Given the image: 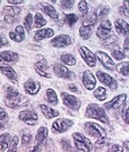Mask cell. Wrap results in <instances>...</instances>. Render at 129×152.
<instances>
[{
  "label": "cell",
  "instance_id": "cell-2",
  "mask_svg": "<svg viewBox=\"0 0 129 152\" xmlns=\"http://www.w3.org/2000/svg\"><path fill=\"white\" fill-rule=\"evenodd\" d=\"M26 97L22 96L19 93L17 89H15L12 87H7L6 90V96H5V105L12 109H17L20 106H24L27 105Z\"/></svg>",
  "mask_w": 129,
  "mask_h": 152
},
{
  "label": "cell",
  "instance_id": "cell-24",
  "mask_svg": "<svg viewBox=\"0 0 129 152\" xmlns=\"http://www.w3.org/2000/svg\"><path fill=\"white\" fill-rule=\"evenodd\" d=\"M93 27H94V26H93V25L83 21L82 26L79 28L80 37L84 40L89 39L92 36V34H93Z\"/></svg>",
  "mask_w": 129,
  "mask_h": 152
},
{
  "label": "cell",
  "instance_id": "cell-51",
  "mask_svg": "<svg viewBox=\"0 0 129 152\" xmlns=\"http://www.w3.org/2000/svg\"><path fill=\"white\" fill-rule=\"evenodd\" d=\"M69 89H70L71 92H74V93H77V92H78V88H77L76 85H74L73 83L69 85Z\"/></svg>",
  "mask_w": 129,
  "mask_h": 152
},
{
  "label": "cell",
  "instance_id": "cell-16",
  "mask_svg": "<svg viewBox=\"0 0 129 152\" xmlns=\"http://www.w3.org/2000/svg\"><path fill=\"white\" fill-rule=\"evenodd\" d=\"M34 68L35 69V71L40 76H42V77H45V78H47V79H49V78L52 77L51 74L48 71L49 67H48L47 62V61L44 58H42L39 61L34 63Z\"/></svg>",
  "mask_w": 129,
  "mask_h": 152
},
{
  "label": "cell",
  "instance_id": "cell-23",
  "mask_svg": "<svg viewBox=\"0 0 129 152\" xmlns=\"http://www.w3.org/2000/svg\"><path fill=\"white\" fill-rule=\"evenodd\" d=\"M0 71L3 75L7 77L8 80L15 84L17 83V74L11 66H0Z\"/></svg>",
  "mask_w": 129,
  "mask_h": 152
},
{
  "label": "cell",
  "instance_id": "cell-29",
  "mask_svg": "<svg viewBox=\"0 0 129 152\" xmlns=\"http://www.w3.org/2000/svg\"><path fill=\"white\" fill-rule=\"evenodd\" d=\"M12 136L9 133H3L0 135V150L2 151H4L6 149H7L10 145L12 142Z\"/></svg>",
  "mask_w": 129,
  "mask_h": 152
},
{
  "label": "cell",
  "instance_id": "cell-35",
  "mask_svg": "<svg viewBox=\"0 0 129 152\" xmlns=\"http://www.w3.org/2000/svg\"><path fill=\"white\" fill-rule=\"evenodd\" d=\"M79 20V17L77 16L76 14L74 13H70L67 14L65 16L64 18V21L69 26H73L75 25L77 21Z\"/></svg>",
  "mask_w": 129,
  "mask_h": 152
},
{
  "label": "cell",
  "instance_id": "cell-21",
  "mask_svg": "<svg viewBox=\"0 0 129 152\" xmlns=\"http://www.w3.org/2000/svg\"><path fill=\"white\" fill-rule=\"evenodd\" d=\"M40 85L39 82L38 81H34L33 80H28L24 84V89L26 91L27 94L30 95H36L37 93L39 92Z\"/></svg>",
  "mask_w": 129,
  "mask_h": 152
},
{
  "label": "cell",
  "instance_id": "cell-49",
  "mask_svg": "<svg viewBox=\"0 0 129 152\" xmlns=\"http://www.w3.org/2000/svg\"><path fill=\"white\" fill-rule=\"evenodd\" d=\"M8 45V41L6 39V37L4 34H0V48L7 46Z\"/></svg>",
  "mask_w": 129,
  "mask_h": 152
},
{
  "label": "cell",
  "instance_id": "cell-53",
  "mask_svg": "<svg viewBox=\"0 0 129 152\" xmlns=\"http://www.w3.org/2000/svg\"><path fill=\"white\" fill-rule=\"evenodd\" d=\"M42 150H39V149H37L35 147H33V149H31L30 151H29L28 152H41Z\"/></svg>",
  "mask_w": 129,
  "mask_h": 152
},
{
  "label": "cell",
  "instance_id": "cell-1",
  "mask_svg": "<svg viewBox=\"0 0 129 152\" xmlns=\"http://www.w3.org/2000/svg\"><path fill=\"white\" fill-rule=\"evenodd\" d=\"M96 36L103 41V45H110L115 43L116 35L112 33V25L109 20H104L100 23L96 30Z\"/></svg>",
  "mask_w": 129,
  "mask_h": 152
},
{
  "label": "cell",
  "instance_id": "cell-10",
  "mask_svg": "<svg viewBox=\"0 0 129 152\" xmlns=\"http://www.w3.org/2000/svg\"><path fill=\"white\" fill-rule=\"evenodd\" d=\"M96 76H97L98 80L105 86L108 87L109 88L112 90H115L118 88V83L116 82V80L107 73L103 72L101 70H98L96 71Z\"/></svg>",
  "mask_w": 129,
  "mask_h": 152
},
{
  "label": "cell",
  "instance_id": "cell-6",
  "mask_svg": "<svg viewBox=\"0 0 129 152\" xmlns=\"http://www.w3.org/2000/svg\"><path fill=\"white\" fill-rule=\"evenodd\" d=\"M74 125V121L66 118H60L53 122L52 130L54 133H62L66 132Z\"/></svg>",
  "mask_w": 129,
  "mask_h": 152
},
{
  "label": "cell",
  "instance_id": "cell-28",
  "mask_svg": "<svg viewBox=\"0 0 129 152\" xmlns=\"http://www.w3.org/2000/svg\"><path fill=\"white\" fill-rule=\"evenodd\" d=\"M109 140L106 138L97 140L95 143V151L96 152H108L110 147Z\"/></svg>",
  "mask_w": 129,
  "mask_h": 152
},
{
  "label": "cell",
  "instance_id": "cell-26",
  "mask_svg": "<svg viewBox=\"0 0 129 152\" xmlns=\"http://www.w3.org/2000/svg\"><path fill=\"white\" fill-rule=\"evenodd\" d=\"M53 35H54V31L52 29L45 28V29H41V30L36 31L34 38L35 41H41V40L53 36Z\"/></svg>",
  "mask_w": 129,
  "mask_h": 152
},
{
  "label": "cell",
  "instance_id": "cell-22",
  "mask_svg": "<svg viewBox=\"0 0 129 152\" xmlns=\"http://www.w3.org/2000/svg\"><path fill=\"white\" fill-rule=\"evenodd\" d=\"M9 37L17 43H20L25 39V29L22 26H17L16 29L9 32Z\"/></svg>",
  "mask_w": 129,
  "mask_h": 152
},
{
  "label": "cell",
  "instance_id": "cell-34",
  "mask_svg": "<svg viewBox=\"0 0 129 152\" xmlns=\"http://www.w3.org/2000/svg\"><path fill=\"white\" fill-rule=\"evenodd\" d=\"M46 96L47 102L52 105H56L58 103V97L56 92L52 88H48L46 91Z\"/></svg>",
  "mask_w": 129,
  "mask_h": 152
},
{
  "label": "cell",
  "instance_id": "cell-7",
  "mask_svg": "<svg viewBox=\"0 0 129 152\" xmlns=\"http://www.w3.org/2000/svg\"><path fill=\"white\" fill-rule=\"evenodd\" d=\"M18 118L20 121L25 123L26 124L30 126H34L36 124L39 120V116L37 113L33 110H24L19 113Z\"/></svg>",
  "mask_w": 129,
  "mask_h": 152
},
{
  "label": "cell",
  "instance_id": "cell-30",
  "mask_svg": "<svg viewBox=\"0 0 129 152\" xmlns=\"http://www.w3.org/2000/svg\"><path fill=\"white\" fill-rule=\"evenodd\" d=\"M113 46L111 48V56H113V58H114L116 61H122L125 58V55H124V53L122 52V50L120 49V48H119L118 45H116V44H113L111 45Z\"/></svg>",
  "mask_w": 129,
  "mask_h": 152
},
{
  "label": "cell",
  "instance_id": "cell-14",
  "mask_svg": "<svg viewBox=\"0 0 129 152\" xmlns=\"http://www.w3.org/2000/svg\"><path fill=\"white\" fill-rule=\"evenodd\" d=\"M47 136H48L47 129L46 127H43V126L40 127L37 131L36 136H35V142H34V147L42 150L43 145H44V143H45L47 138Z\"/></svg>",
  "mask_w": 129,
  "mask_h": 152
},
{
  "label": "cell",
  "instance_id": "cell-4",
  "mask_svg": "<svg viewBox=\"0 0 129 152\" xmlns=\"http://www.w3.org/2000/svg\"><path fill=\"white\" fill-rule=\"evenodd\" d=\"M74 142L77 150L83 152H90L93 150V143L89 139L80 132H74Z\"/></svg>",
  "mask_w": 129,
  "mask_h": 152
},
{
  "label": "cell",
  "instance_id": "cell-43",
  "mask_svg": "<svg viewBox=\"0 0 129 152\" xmlns=\"http://www.w3.org/2000/svg\"><path fill=\"white\" fill-rule=\"evenodd\" d=\"M74 4V1H71V0H66V1H60V6L62 7L63 9H66V10H68V9H71L73 7Z\"/></svg>",
  "mask_w": 129,
  "mask_h": 152
},
{
  "label": "cell",
  "instance_id": "cell-39",
  "mask_svg": "<svg viewBox=\"0 0 129 152\" xmlns=\"http://www.w3.org/2000/svg\"><path fill=\"white\" fill-rule=\"evenodd\" d=\"M109 11H110V7L109 6H102L100 8H98V10H96V16H97V18L98 20L99 19H103L104 17H106L108 14H109Z\"/></svg>",
  "mask_w": 129,
  "mask_h": 152
},
{
  "label": "cell",
  "instance_id": "cell-47",
  "mask_svg": "<svg viewBox=\"0 0 129 152\" xmlns=\"http://www.w3.org/2000/svg\"><path fill=\"white\" fill-rule=\"evenodd\" d=\"M31 139H32V136L30 135V133H25V134H23L22 137H21L22 145H28L31 142Z\"/></svg>",
  "mask_w": 129,
  "mask_h": 152
},
{
  "label": "cell",
  "instance_id": "cell-13",
  "mask_svg": "<svg viewBox=\"0 0 129 152\" xmlns=\"http://www.w3.org/2000/svg\"><path fill=\"white\" fill-rule=\"evenodd\" d=\"M126 100H127V94L122 93L118 96H114L111 101L104 104V107L106 110H116L119 109V107L124 105Z\"/></svg>",
  "mask_w": 129,
  "mask_h": 152
},
{
  "label": "cell",
  "instance_id": "cell-8",
  "mask_svg": "<svg viewBox=\"0 0 129 152\" xmlns=\"http://www.w3.org/2000/svg\"><path fill=\"white\" fill-rule=\"evenodd\" d=\"M96 56L97 59L99 60L101 64L106 69H108L109 71H114L116 69L115 63L114 62L112 58L105 52L102 51H96Z\"/></svg>",
  "mask_w": 129,
  "mask_h": 152
},
{
  "label": "cell",
  "instance_id": "cell-19",
  "mask_svg": "<svg viewBox=\"0 0 129 152\" xmlns=\"http://www.w3.org/2000/svg\"><path fill=\"white\" fill-rule=\"evenodd\" d=\"M51 44L54 48H65V47L70 45L71 43V39L67 34H60L57 36L54 37L51 40Z\"/></svg>",
  "mask_w": 129,
  "mask_h": 152
},
{
  "label": "cell",
  "instance_id": "cell-9",
  "mask_svg": "<svg viewBox=\"0 0 129 152\" xmlns=\"http://www.w3.org/2000/svg\"><path fill=\"white\" fill-rule=\"evenodd\" d=\"M60 96L62 98L63 103L68 108L73 110H79L81 106L80 100L74 95H70L67 93H61Z\"/></svg>",
  "mask_w": 129,
  "mask_h": 152
},
{
  "label": "cell",
  "instance_id": "cell-37",
  "mask_svg": "<svg viewBox=\"0 0 129 152\" xmlns=\"http://www.w3.org/2000/svg\"><path fill=\"white\" fill-rule=\"evenodd\" d=\"M47 24V20L39 12H37L35 17H34V25L35 27L37 28H41V27L44 26Z\"/></svg>",
  "mask_w": 129,
  "mask_h": 152
},
{
  "label": "cell",
  "instance_id": "cell-18",
  "mask_svg": "<svg viewBox=\"0 0 129 152\" xmlns=\"http://www.w3.org/2000/svg\"><path fill=\"white\" fill-rule=\"evenodd\" d=\"M82 82L83 85L87 90H93L96 88V77L93 75V74L90 70L87 69L83 74Z\"/></svg>",
  "mask_w": 129,
  "mask_h": 152
},
{
  "label": "cell",
  "instance_id": "cell-46",
  "mask_svg": "<svg viewBox=\"0 0 129 152\" xmlns=\"http://www.w3.org/2000/svg\"><path fill=\"white\" fill-rule=\"evenodd\" d=\"M8 119H9V117H8V115L6 112V110L0 106V121L7 122Z\"/></svg>",
  "mask_w": 129,
  "mask_h": 152
},
{
  "label": "cell",
  "instance_id": "cell-33",
  "mask_svg": "<svg viewBox=\"0 0 129 152\" xmlns=\"http://www.w3.org/2000/svg\"><path fill=\"white\" fill-rule=\"evenodd\" d=\"M116 70L123 76H129V61L120 62L116 66Z\"/></svg>",
  "mask_w": 129,
  "mask_h": 152
},
{
  "label": "cell",
  "instance_id": "cell-54",
  "mask_svg": "<svg viewBox=\"0 0 129 152\" xmlns=\"http://www.w3.org/2000/svg\"><path fill=\"white\" fill-rule=\"evenodd\" d=\"M4 129V124H2V123L0 122V130H2V129Z\"/></svg>",
  "mask_w": 129,
  "mask_h": 152
},
{
  "label": "cell",
  "instance_id": "cell-12",
  "mask_svg": "<svg viewBox=\"0 0 129 152\" xmlns=\"http://www.w3.org/2000/svg\"><path fill=\"white\" fill-rule=\"evenodd\" d=\"M79 54L83 60L89 67H95L96 65V56L87 47L81 46L79 48Z\"/></svg>",
  "mask_w": 129,
  "mask_h": 152
},
{
  "label": "cell",
  "instance_id": "cell-52",
  "mask_svg": "<svg viewBox=\"0 0 129 152\" xmlns=\"http://www.w3.org/2000/svg\"><path fill=\"white\" fill-rule=\"evenodd\" d=\"M123 146L129 151V141H126L123 142Z\"/></svg>",
  "mask_w": 129,
  "mask_h": 152
},
{
  "label": "cell",
  "instance_id": "cell-40",
  "mask_svg": "<svg viewBox=\"0 0 129 152\" xmlns=\"http://www.w3.org/2000/svg\"><path fill=\"white\" fill-rule=\"evenodd\" d=\"M78 9L79 10L83 17H86L88 12V4L86 1H80L78 4Z\"/></svg>",
  "mask_w": 129,
  "mask_h": 152
},
{
  "label": "cell",
  "instance_id": "cell-44",
  "mask_svg": "<svg viewBox=\"0 0 129 152\" xmlns=\"http://www.w3.org/2000/svg\"><path fill=\"white\" fill-rule=\"evenodd\" d=\"M120 11L123 15L129 17V1H124L122 7L120 8Z\"/></svg>",
  "mask_w": 129,
  "mask_h": 152
},
{
  "label": "cell",
  "instance_id": "cell-50",
  "mask_svg": "<svg viewBox=\"0 0 129 152\" xmlns=\"http://www.w3.org/2000/svg\"><path fill=\"white\" fill-rule=\"evenodd\" d=\"M7 3L11 4H23L24 1L23 0H8Z\"/></svg>",
  "mask_w": 129,
  "mask_h": 152
},
{
  "label": "cell",
  "instance_id": "cell-27",
  "mask_svg": "<svg viewBox=\"0 0 129 152\" xmlns=\"http://www.w3.org/2000/svg\"><path fill=\"white\" fill-rule=\"evenodd\" d=\"M39 107L41 111L43 113V115L46 117L47 119H53V118L59 115V111L58 110L52 109V108H51L49 106L44 105V104H41Z\"/></svg>",
  "mask_w": 129,
  "mask_h": 152
},
{
  "label": "cell",
  "instance_id": "cell-17",
  "mask_svg": "<svg viewBox=\"0 0 129 152\" xmlns=\"http://www.w3.org/2000/svg\"><path fill=\"white\" fill-rule=\"evenodd\" d=\"M4 12L5 13L4 20L8 24H13L16 20V17L20 14V8L17 7L7 6L4 8Z\"/></svg>",
  "mask_w": 129,
  "mask_h": 152
},
{
  "label": "cell",
  "instance_id": "cell-45",
  "mask_svg": "<svg viewBox=\"0 0 129 152\" xmlns=\"http://www.w3.org/2000/svg\"><path fill=\"white\" fill-rule=\"evenodd\" d=\"M123 53L127 57L129 58V36L126 37L123 43Z\"/></svg>",
  "mask_w": 129,
  "mask_h": 152
},
{
  "label": "cell",
  "instance_id": "cell-15",
  "mask_svg": "<svg viewBox=\"0 0 129 152\" xmlns=\"http://www.w3.org/2000/svg\"><path fill=\"white\" fill-rule=\"evenodd\" d=\"M20 59L19 54L12 51L0 52V63L3 64H15Z\"/></svg>",
  "mask_w": 129,
  "mask_h": 152
},
{
  "label": "cell",
  "instance_id": "cell-48",
  "mask_svg": "<svg viewBox=\"0 0 129 152\" xmlns=\"http://www.w3.org/2000/svg\"><path fill=\"white\" fill-rule=\"evenodd\" d=\"M108 152H123V147L118 144H114L109 148Z\"/></svg>",
  "mask_w": 129,
  "mask_h": 152
},
{
  "label": "cell",
  "instance_id": "cell-25",
  "mask_svg": "<svg viewBox=\"0 0 129 152\" xmlns=\"http://www.w3.org/2000/svg\"><path fill=\"white\" fill-rule=\"evenodd\" d=\"M39 7L43 10V12H45V14H47L52 19H57L59 17L56 10L51 4L47 3H40Z\"/></svg>",
  "mask_w": 129,
  "mask_h": 152
},
{
  "label": "cell",
  "instance_id": "cell-42",
  "mask_svg": "<svg viewBox=\"0 0 129 152\" xmlns=\"http://www.w3.org/2000/svg\"><path fill=\"white\" fill-rule=\"evenodd\" d=\"M18 143H19V137L16 135L13 136L7 152H17Z\"/></svg>",
  "mask_w": 129,
  "mask_h": 152
},
{
  "label": "cell",
  "instance_id": "cell-38",
  "mask_svg": "<svg viewBox=\"0 0 129 152\" xmlns=\"http://www.w3.org/2000/svg\"><path fill=\"white\" fill-rule=\"evenodd\" d=\"M122 118L125 124H129V100L125 102L122 109Z\"/></svg>",
  "mask_w": 129,
  "mask_h": 152
},
{
  "label": "cell",
  "instance_id": "cell-32",
  "mask_svg": "<svg viewBox=\"0 0 129 152\" xmlns=\"http://www.w3.org/2000/svg\"><path fill=\"white\" fill-rule=\"evenodd\" d=\"M61 61L66 65L70 66H73L76 64V58L70 53H64L60 56Z\"/></svg>",
  "mask_w": 129,
  "mask_h": 152
},
{
  "label": "cell",
  "instance_id": "cell-3",
  "mask_svg": "<svg viewBox=\"0 0 129 152\" xmlns=\"http://www.w3.org/2000/svg\"><path fill=\"white\" fill-rule=\"evenodd\" d=\"M85 116L87 118L96 119L104 124H109V119L104 108L96 103H91L87 106Z\"/></svg>",
  "mask_w": 129,
  "mask_h": 152
},
{
  "label": "cell",
  "instance_id": "cell-20",
  "mask_svg": "<svg viewBox=\"0 0 129 152\" xmlns=\"http://www.w3.org/2000/svg\"><path fill=\"white\" fill-rule=\"evenodd\" d=\"M114 27L117 33L122 36H129V24L123 19H117L114 21Z\"/></svg>",
  "mask_w": 129,
  "mask_h": 152
},
{
  "label": "cell",
  "instance_id": "cell-5",
  "mask_svg": "<svg viewBox=\"0 0 129 152\" xmlns=\"http://www.w3.org/2000/svg\"><path fill=\"white\" fill-rule=\"evenodd\" d=\"M84 129L87 134L97 140L106 138V131L101 126L94 122H87L84 125Z\"/></svg>",
  "mask_w": 129,
  "mask_h": 152
},
{
  "label": "cell",
  "instance_id": "cell-41",
  "mask_svg": "<svg viewBox=\"0 0 129 152\" xmlns=\"http://www.w3.org/2000/svg\"><path fill=\"white\" fill-rule=\"evenodd\" d=\"M32 25H33V15L31 13H28L24 19V26L26 27V30L27 31H30L32 28Z\"/></svg>",
  "mask_w": 129,
  "mask_h": 152
},
{
  "label": "cell",
  "instance_id": "cell-31",
  "mask_svg": "<svg viewBox=\"0 0 129 152\" xmlns=\"http://www.w3.org/2000/svg\"><path fill=\"white\" fill-rule=\"evenodd\" d=\"M93 96H94V97L96 99L98 100V101L104 102L107 98V91L103 87H98L96 89L94 90Z\"/></svg>",
  "mask_w": 129,
  "mask_h": 152
},
{
  "label": "cell",
  "instance_id": "cell-55",
  "mask_svg": "<svg viewBox=\"0 0 129 152\" xmlns=\"http://www.w3.org/2000/svg\"><path fill=\"white\" fill-rule=\"evenodd\" d=\"M0 3H1V1H0Z\"/></svg>",
  "mask_w": 129,
  "mask_h": 152
},
{
  "label": "cell",
  "instance_id": "cell-36",
  "mask_svg": "<svg viewBox=\"0 0 129 152\" xmlns=\"http://www.w3.org/2000/svg\"><path fill=\"white\" fill-rule=\"evenodd\" d=\"M60 145H61V148L64 152H78L71 145L70 141L67 139H62L60 142Z\"/></svg>",
  "mask_w": 129,
  "mask_h": 152
},
{
  "label": "cell",
  "instance_id": "cell-11",
  "mask_svg": "<svg viewBox=\"0 0 129 152\" xmlns=\"http://www.w3.org/2000/svg\"><path fill=\"white\" fill-rule=\"evenodd\" d=\"M53 71L58 77L64 80H73L76 77L75 74L73 71H71L67 67L60 64H55L53 66Z\"/></svg>",
  "mask_w": 129,
  "mask_h": 152
}]
</instances>
